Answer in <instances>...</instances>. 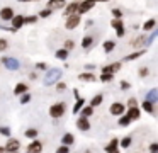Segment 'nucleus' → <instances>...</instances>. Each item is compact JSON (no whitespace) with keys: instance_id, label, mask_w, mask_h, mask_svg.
I'll use <instances>...</instances> for the list:
<instances>
[{"instance_id":"26","label":"nucleus","mask_w":158,"mask_h":153,"mask_svg":"<svg viewBox=\"0 0 158 153\" xmlns=\"http://www.w3.org/2000/svg\"><path fill=\"white\" fill-rule=\"evenodd\" d=\"M141 109H144V112H148V114H151V116L155 114V104H151V102H148V100H143Z\"/></svg>"},{"instance_id":"45","label":"nucleus","mask_w":158,"mask_h":153,"mask_svg":"<svg viewBox=\"0 0 158 153\" xmlns=\"http://www.w3.org/2000/svg\"><path fill=\"white\" fill-rule=\"evenodd\" d=\"M53 14V10H49V9H43L41 12H39V17H43V19H46V17H49Z\"/></svg>"},{"instance_id":"47","label":"nucleus","mask_w":158,"mask_h":153,"mask_svg":"<svg viewBox=\"0 0 158 153\" xmlns=\"http://www.w3.org/2000/svg\"><path fill=\"white\" fill-rule=\"evenodd\" d=\"M36 20H38V17H36V15H31V17H24V22H26V24H34Z\"/></svg>"},{"instance_id":"56","label":"nucleus","mask_w":158,"mask_h":153,"mask_svg":"<svg viewBox=\"0 0 158 153\" xmlns=\"http://www.w3.org/2000/svg\"><path fill=\"white\" fill-rule=\"evenodd\" d=\"M90 26H94V20H92V19L87 20V27H90Z\"/></svg>"},{"instance_id":"46","label":"nucleus","mask_w":158,"mask_h":153,"mask_svg":"<svg viewBox=\"0 0 158 153\" xmlns=\"http://www.w3.org/2000/svg\"><path fill=\"white\" fill-rule=\"evenodd\" d=\"M36 70L44 71V70H48V65H46L44 61H38V63H36Z\"/></svg>"},{"instance_id":"8","label":"nucleus","mask_w":158,"mask_h":153,"mask_svg":"<svg viewBox=\"0 0 158 153\" xmlns=\"http://www.w3.org/2000/svg\"><path fill=\"white\" fill-rule=\"evenodd\" d=\"M106 153H121V150H119V139L117 138H112L109 143L106 145Z\"/></svg>"},{"instance_id":"28","label":"nucleus","mask_w":158,"mask_h":153,"mask_svg":"<svg viewBox=\"0 0 158 153\" xmlns=\"http://www.w3.org/2000/svg\"><path fill=\"white\" fill-rule=\"evenodd\" d=\"M144 41H146V37H144V36H138L136 39L131 41V46H133V48H141V46H144Z\"/></svg>"},{"instance_id":"1","label":"nucleus","mask_w":158,"mask_h":153,"mask_svg":"<svg viewBox=\"0 0 158 153\" xmlns=\"http://www.w3.org/2000/svg\"><path fill=\"white\" fill-rule=\"evenodd\" d=\"M63 71L60 70V68H49L48 71H46V77H44V85L46 87H49V85H55L56 82L61 78Z\"/></svg>"},{"instance_id":"24","label":"nucleus","mask_w":158,"mask_h":153,"mask_svg":"<svg viewBox=\"0 0 158 153\" xmlns=\"http://www.w3.org/2000/svg\"><path fill=\"white\" fill-rule=\"evenodd\" d=\"M83 105H85V100H83L82 97H78V99H77V102H75V105H73V109H72L73 116H77V114H78V112H80V109H82Z\"/></svg>"},{"instance_id":"62","label":"nucleus","mask_w":158,"mask_h":153,"mask_svg":"<svg viewBox=\"0 0 158 153\" xmlns=\"http://www.w3.org/2000/svg\"><path fill=\"white\" fill-rule=\"evenodd\" d=\"M26 153H31V151H26Z\"/></svg>"},{"instance_id":"7","label":"nucleus","mask_w":158,"mask_h":153,"mask_svg":"<svg viewBox=\"0 0 158 153\" xmlns=\"http://www.w3.org/2000/svg\"><path fill=\"white\" fill-rule=\"evenodd\" d=\"M109 112L112 116H117V117H119V116H123L124 112H126V105H124L123 102H112L110 107H109Z\"/></svg>"},{"instance_id":"58","label":"nucleus","mask_w":158,"mask_h":153,"mask_svg":"<svg viewBox=\"0 0 158 153\" xmlns=\"http://www.w3.org/2000/svg\"><path fill=\"white\" fill-rule=\"evenodd\" d=\"M94 2L97 3V2H110V0H94Z\"/></svg>"},{"instance_id":"38","label":"nucleus","mask_w":158,"mask_h":153,"mask_svg":"<svg viewBox=\"0 0 158 153\" xmlns=\"http://www.w3.org/2000/svg\"><path fill=\"white\" fill-rule=\"evenodd\" d=\"M73 46H75V41H73V39H66L65 44H63V49L70 51V49H73Z\"/></svg>"},{"instance_id":"31","label":"nucleus","mask_w":158,"mask_h":153,"mask_svg":"<svg viewBox=\"0 0 158 153\" xmlns=\"http://www.w3.org/2000/svg\"><path fill=\"white\" fill-rule=\"evenodd\" d=\"M92 43H94V37L92 36H85L82 39V48L83 49H89V48L92 46Z\"/></svg>"},{"instance_id":"33","label":"nucleus","mask_w":158,"mask_h":153,"mask_svg":"<svg viewBox=\"0 0 158 153\" xmlns=\"http://www.w3.org/2000/svg\"><path fill=\"white\" fill-rule=\"evenodd\" d=\"M110 27H114V29H121V27H124L123 19H112L110 20Z\"/></svg>"},{"instance_id":"17","label":"nucleus","mask_w":158,"mask_h":153,"mask_svg":"<svg viewBox=\"0 0 158 153\" xmlns=\"http://www.w3.org/2000/svg\"><path fill=\"white\" fill-rule=\"evenodd\" d=\"M73 143H75V136H73L72 133H65V134L61 136V145H65V146H72Z\"/></svg>"},{"instance_id":"11","label":"nucleus","mask_w":158,"mask_h":153,"mask_svg":"<svg viewBox=\"0 0 158 153\" xmlns=\"http://www.w3.org/2000/svg\"><path fill=\"white\" fill-rule=\"evenodd\" d=\"M65 5H66V0H48L46 9H49V10H60V9H63Z\"/></svg>"},{"instance_id":"50","label":"nucleus","mask_w":158,"mask_h":153,"mask_svg":"<svg viewBox=\"0 0 158 153\" xmlns=\"http://www.w3.org/2000/svg\"><path fill=\"white\" fill-rule=\"evenodd\" d=\"M150 153H158V143H151L150 145Z\"/></svg>"},{"instance_id":"27","label":"nucleus","mask_w":158,"mask_h":153,"mask_svg":"<svg viewBox=\"0 0 158 153\" xmlns=\"http://www.w3.org/2000/svg\"><path fill=\"white\" fill-rule=\"evenodd\" d=\"M144 54V49H139V51H136V53H131V54H127V56H124V61H134V60H138V58H141Z\"/></svg>"},{"instance_id":"14","label":"nucleus","mask_w":158,"mask_h":153,"mask_svg":"<svg viewBox=\"0 0 158 153\" xmlns=\"http://www.w3.org/2000/svg\"><path fill=\"white\" fill-rule=\"evenodd\" d=\"M63 9H65V15L68 17V15H73V14H77V10H78V2H72V3H66L65 7H63Z\"/></svg>"},{"instance_id":"9","label":"nucleus","mask_w":158,"mask_h":153,"mask_svg":"<svg viewBox=\"0 0 158 153\" xmlns=\"http://www.w3.org/2000/svg\"><path fill=\"white\" fill-rule=\"evenodd\" d=\"M77 128H78L80 131H83V133L90 131V119L89 117H82V116H80V117L77 119Z\"/></svg>"},{"instance_id":"59","label":"nucleus","mask_w":158,"mask_h":153,"mask_svg":"<svg viewBox=\"0 0 158 153\" xmlns=\"http://www.w3.org/2000/svg\"><path fill=\"white\" fill-rule=\"evenodd\" d=\"M26 2H39V0H26Z\"/></svg>"},{"instance_id":"4","label":"nucleus","mask_w":158,"mask_h":153,"mask_svg":"<svg viewBox=\"0 0 158 153\" xmlns=\"http://www.w3.org/2000/svg\"><path fill=\"white\" fill-rule=\"evenodd\" d=\"M5 151L7 153H17L21 150V141L15 138H7V143H5Z\"/></svg>"},{"instance_id":"21","label":"nucleus","mask_w":158,"mask_h":153,"mask_svg":"<svg viewBox=\"0 0 158 153\" xmlns=\"http://www.w3.org/2000/svg\"><path fill=\"white\" fill-rule=\"evenodd\" d=\"M102 102H104V95L102 94H97V95H94V97L90 99V107L95 109V107H99Z\"/></svg>"},{"instance_id":"52","label":"nucleus","mask_w":158,"mask_h":153,"mask_svg":"<svg viewBox=\"0 0 158 153\" xmlns=\"http://www.w3.org/2000/svg\"><path fill=\"white\" fill-rule=\"evenodd\" d=\"M100 70H102V73H112V71H110V66H109V65H107V66H102Z\"/></svg>"},{"instance_id":"13","label":"nucleus","mask_w":158,"mask_h":153,"mask_svg":"<svg viewBox=\"0 0 158 153\" xmlns=\"http://www.w3.org/2000/svg\"><path fill=\"white\" fill-rule=\"evenodd\" d=\"M10 22H12V27H14L15 31L21 29V27L26 24V22H24V15H22V14H17V15H14V17L10 19Z\"/></svg>"},{"instance_id":"2","label":"nucleus","mask_w":158,"mask_h":153,"mask_svg":"<svg viewBox=\"0 0 158 153\" xmlns=\"http://www.w3.org/2000/svg\"><path fill=\"white\" fill-rule=\"evenodd\" d=\"M65 109H66L65 102H56V104H53L51 107H49V116H51L53 119H60V117L65 116Z\"/></svg>"},{"instance_id":"19","label":"nucleus","mask_w":158,"mask_h":153,"mask_svg":"<svg viewBox=\"0 0 158 153\" xmlns=\"http://www.w3.org/2000/svg\"><path fill=\"white\" fill-rule=\"evenodd\" d=\"M131 145H133V136H131V134L124 136V138L119 141V148H123V150H127Z\"/></svg>"},{"instance_id":"16","label":"nucleus","mask_w":158,"mask_h":153,"mask_svg":"<svg viewBox=\"0 0 158 153\" xmlns=\"http://www.w3.org/2000/svg\"><path fill=\"white\" fill-rule=\"evenodd\" d=\"M144 100L151 102V104H156V102H158V88H151V90L146 94Z\"/></svg>"},{"instance_id":"63","label":"nucleus","mask_w":158,"mask_h":153,"mask_svg":"<svg viewBox=\"0 0 158 153\" xmlns=\"http://www.w3.org/2000/svg\"><path fill=\"white\" fill-rule=\"evenodd\" d=\"M17 153H19V151H17Z\"/></svg>"},{"instance_id":"36","label":"nucleus","mask_w":158,"mask_h":153,"mask_svg":"<svg viewBox=\"0 0 158 153\" xmlns=\"http://www.w3.org/2000/svg\"><path fill=\"white\" fill-rule=\"evenodd\" d=\"M114 80V73H102L100 75V82H112Z\"/></svg>"},{"instance_id":"37","label":"nucleus","mask_w":158,"mask_h":153,"mask_svg":"<svg viewBox=\"0 0 158 153\" xmlns=\"http://www.w3.org/2000/svg\"><path fill=\"white\" fill-rule=\"evenodd\" d=\"M156 36H158V31L153 29V31H151V34H150V37L146 39V44H148V46H150V44H153V41L156 39Z\"/></svg>"},{"instance_id":"18","label":"nucleus","mask_w":158,"mask_h":153,"mask_svg":"<svg viewBox=\"0 0 158 153\" xmlns=\"http://www.w3.org/2000/svg\"><path fill=\"white\" fill-rule=\"evenodd\" d=\"M78 80H82V82H95L97 77L92 73V71H83V73L78 75Z\"/></svg>"},{"instance_id":"25","label":"nucleus","mask_w":158,"mask_h":153,"mask_svg":"<svg viewBox=\"0 0 158 153\" xmlns=\"http://www.w3.org/2000/svg\"><path fill=\"white\" fill-rule=\"evenodd\" d=\"M24 136H26V138H29V139H36L39 136V131L36 128H29V129H26V131H24Z\"/></svg>"},{"instance_id":"12","label":"nucleus","mask_w":158,"mask_h":153,"mask_svg":"<svg viewBox=\"0 0 158 153\" xmlns=\"http://www.w3.org/2000/svg\"><path fill=\"white\" fill-rule=\"evenodd\" d=\"M14 15L15 14H14V9H12V7H4V9L0 10V19L4 20V22H9Z\"/></svg>"},{"instance_id":"49","label":"nucleus","mask_w":158,"mask_h":153,"mask_svg":"<svg viewBox=\"0 0 158 153\" xmlns=\"http://www.w3.org/2000/svg\"><path fill=\"white\" fill-rule=\"evenodd\" d=\"M134 105H138V100L134 97H129V100H127V107H134Z\"/></svg>"},{"instance_id":"43","label":"nucleus","mask_w":158,"mask_h":153,"mask_svg":"<svg viewBox=\"0 0 158 153\" xmlns=\"http://www.w3.org/2000/svg\"><path fill=\"white\" fill-rule=\"evenodd\" d=\"M55 85H56V90H58V92H65L66 90V83H65V82H60L58 80Z\"/></svg>"},{"instance_id":"20","label":"nucleus","mask_w":158,"mask_h":153,"mask_svg":"<svg viewBox=\"0 0 158 153\" xmlns=\"http://www.w3.org/2000/svg\"><path fill=\"white\" fill-rule=\"evenodd\" d=\"M26 92H27V83H24V82H19L14 87V95H22Z\"/></svg>"},{"instance_id":"5","label":"nucleus","mask_w":158,"mask_h":153,"mask_svg":"<svg viewBox=\"0 0 158 153\" xmlns=\"http://www.w3.org/2000/svg\"><path fill=\"white\" fill-rule=\"evenodd\" d=\"M94 7H95V2H94V0H82V2H78V10H77V14H78V15L87 14V12H90Z\"/></svg>"},{"instance_id":"55","label":"nucleus","mask_w":158,"mask_h":153,"mask_svg":"<svg viewBox=\"0 0 158 153\" xmlns=\"http://www.w3.org/2000/svg\"><path fill=\"white\" fill-rule=\"evenodd\" d=\"M29 78H31V80H34V78H36V71H32V73H29Z\"/></svg>"},{"instance_id":"34","label":"nucleus","mask_w":158,"mask_h":153,"mask_svg":"<svg viewBox=\"0 0 158 153\" xmlns=\"http://www.w3.org/2000/svg\"><path fill=\"white\" fill-rule=\"evenodd\" d=\"M19 102H21V104H27V102H31V94L26 92V94L19 95Z\"/></svg>"},{"instance_id":"61","label":"nucleus","mask_w":158,"mask_h":153,"mask_svg":"<svg viewBox=\"0 0 158 153\" xmlns=\"http://www.w3.org/2000/svg\"><path fill=\"white\" fill-rule=\"evenodd\" d=\"M17 2H26V0H17Z\"/></svg>"},{"instance_id":"6","label":"nucleus","mask_w":158,"mask_h":153,"mask_svg":"<svg viewBox=\"0 0 158 153\" xmlns=\"http://www.w3.org/2000/svg\"><path fill=\"white\" fill-rule=\"evenodd\" d=\"M2 63H4V66L7 68V70H12V71L21 68V63H19L15 58H10V56H4L2 58Z\"/></svg>"},{"instance_id":"57","label":"nucleus","mask_w":158,"mask_h":153,"mask_svg":"<svg viewBox=\"0 0 158 153\" xmlns=\"http://www.w3.org/2000/svg\"><path fill=\"white\" fill-rule=\"evenodd\" d=\"M0 153H7V151H5V148H4V146H0Z\"/></svg>"},{"instance_id":"35","label":"nucleus","mask_w":158,"mask_h":153,"mask_svg":"<svg viewBox=\"0 0 158 153\" xmlns=\"http://www.w3.org/2000/svg\"><path fill=\"white\" fill-rule=\"evenodd\" d=\"M0 134H2V136H7V138H10L12 129L7 128V126H0Z\"/></svg>"},{"instance_id":"42","label":"nucleus","mask_w":158,"mask_h":153,"mask_svg":"<svg viewBox=\"0 0 158 153\" xmlns=\"http://www.w3.org/2000/svg\"><path fill=\"white\" fill-rule=\"evenodd\" d=\"M7 48H9V41L4 39V37H0V53H2V51H5Z\"/></svg>"},{"instance_id":"48","label":"nucleus","mask_w":158,"mask_h":153,"mask_svg":"<svg viewBox=\"0 0 158 153\" xmlns=\"http://www.w3.org/2000/svg\"><path fill=\"white\" fill-rule=\"evenodd\" d=\"M129 88H131V83H129V82H126V80L121 82V90H129Z\"/></svg>"},{"instance_id":"39","label":"nucleus","mask_w":158,"mask_h":153,"mask_svg":"<svg viewBox=\"0 0 158 153\" xmlns=\"http://www.w3.org/2000/svg\"><path fill=\"white\" fill-rule=\"evenodd\" d=\"M110 14L114 15V19H123V10H121V9H117V7H116V9H112V10H110Z\"/></svg>"},{"instance_id":"40","label":"nucleus","mask_w":158,"mask_h":153,"mask_svg":"<svg viewBox=\"0 0 158 153\" xmlns=\"http://www.w3.org/2000/svg\"><path fill=\"white\" fill-rule=\"evenodd\" d=\"M109 66H110V71H112V73H116V71H119V70H121V66H123V63H121V61H116V63L109 65Z\"/></svg>"},{"instance_id":"30","label":"nucleus","mask_w":158,"mask_h":153,"mask_svg":"<svg viewBox=\"0 0 158 153\" xmlns=\"http://www.w3.org/2000/svg\"><path fill=\"white\" fill-rule=\"evenodd\" d=\"M68 53H70V51H66V49H63V48H61V49H58V51L55 53V56L58 58V60H61V61H66V58H68Z\"/></svg>"},{"instance_id":"22","label":"nucleus","mask_w":158,"mask_h":153,"mask_svg":"<svg viewBox=\"0 0 158 153\" xmlns=\"http://www.w3.org/2000/svg\"><path fill=\"white\" fill-rule=\"evenodd\" d=\"M155 27H156V20H155V19H148L146 22L143 24V31H144V32H151Z\"/></svg>"},{"instance_id":"3","label":"nucleus","mask_w":158,"mask_h":153,"mask_svg":"<svg viewBox=\"0 0 158 153\" xmlns=\"http://www.w3.org/2000/svg\"><path fill=\"white\" fill-rule=\"evenodd\" d=\"M80 20H82V17H80L78 14L68 15V17H66V22H65V27L68 31H73V29H77V27L80 26Z\"/></svg>"},{"instance_id":"44","label":"nucleus","mask_w":158,"mask_h":153,"mask_svg":"<svg viewBox=\"0 0 158 153\" xmlns=\"http://www.w3.org/2000/svg\"><path fill=\"white\" fill-rule=\"evenodd\" d=\"M55 153H70V146H65V145H60L58 148H56Z\"/></svg>"},{"instance_id":"10","label":"nucleus","mask_w":158,"mask_h":153,"mask_svg":"<svg viewBox=\"0 0 158 153\" xmlns=\"http://www.w3.org/2000/svg\"><path fill=\"white\" fill-rule=\"evenodd\" d=\"M26 151H31V153H41L43 151V143L39 141L38 138L36 139H31V143H29V146H27V150Z\"/></svg>"},{"instance_id":"23","label":"nucleus","mask_w":158,"mask_h":153,"mask_svg":"<svg viewBox=\"0 0 158 153\" xmlns=\"http://www.w3.org/2000/svg\"><path fill=\"white\" fill-rule=\"evenodd\" d=\"M92 114H94V107H90V105H83L82 109H80V116L82 117H92Z\"/></svg>"},{"instance_id":"41","label":"nucleus","mask_w":158,"mask_h":153,"mask_svg":"<svg viewBox=\"0 0 158 153\" xmlns=\"http://www.w3.org/2000/svg\"><path fill=\"white\" fill-rule=\"evenodd\" d=\"M138 75H139L141 78H144V77H148V75H150V70H148L146 66H141L139 70H138Z\"/></svg>"},{"instance_id":"53","label":"nucleus","mask_w":158,"mask_h":153,"mask_svg":"<svg viewBox=\"0 0 158 153\" xmlns=\"http://www.w3.org/2000/svg\"><path fill=\"white\" fill-rule=\"evenodd\" d=\"M73 97H75V99H78V97H80V92H78V88H73Z\"/></svg>"},{"instance_id":"32","label":"nucleus","mask_w":158,"mask_h":153,"mask_svg":"<svg viewBox=\"0 0 158 153\" xmlns=\"http://www.w3.org/2000/svg\"><path fill=\"white\" fill-rule=\"evenodd\" d=\"M129 122H131V119H129V116H127V114H123V116H119V126H123V128H126V126H129Z\"/></svg>"},{"instance_id":"54","label":"nucleus","mask_w":158,"mask_h":153,"mask_svg":"<svg viewBox=\"0 0 158 153\" xmlns=\"http://www.w3.org/2000/svg\"><path fill=\"white\" fill-rule=\"evenodd\" d=\"M94 68H95V65H85V70L87 71H92Z\"/></svg>"},{"instance_id":"60","label":"nucleus","mask_w":158,"mask_h":153,"mask_svg":"<svg viewBox=\"0 0 158 153\" xmlns=\"http://www.w3.org/2000/svg\"><path fill=\"white\" fill-rule=\"evenodd\" d=\"M85 153H92V151H90V150H85Z\"/></svg>"},{"instance_id":"15","label":"nucleus","mask_w":158,"mask_h":153,"mask_svg":"<svg viewBox=\"0 0 158 153\" xmlns=\"http://www.w3.org/2000/svg\"><path fill=\"white\" fill-rule=\"evenodd\" d=\"M126 114L129 116L131 121H136V119H139V116H141V109L138 107V105H134V107H129V109H127Z\"/></svg>"},{"instance_id":"29","label":"nucleus","mask_w":158,"mask_h":153,"mask_svg":"<svg viewBox=\"0 0 158 153\" xmlns=\"http://www.w3.org/2000/svg\"><path fill=\"white\" fill-rule=\"evenodd\" d=\"M102 48H104V51H106V53H112L114 48H116V41H104Z\"/></svg>"},{"instance_id":"51","label":"nucleus","mask_w":158,"mask_h":153,"mask_svg":"<svg viewBox=\"0 0 158 153\" xmlns=\"http://www.w3.org/2000/svg\"><path fill=\"white\" fill-rule=\"evenodd\" d=\"M116 34H117V37H123L124 34H126V29H124V27H121V29H116Z\"/></svg>"}]
</instances>
